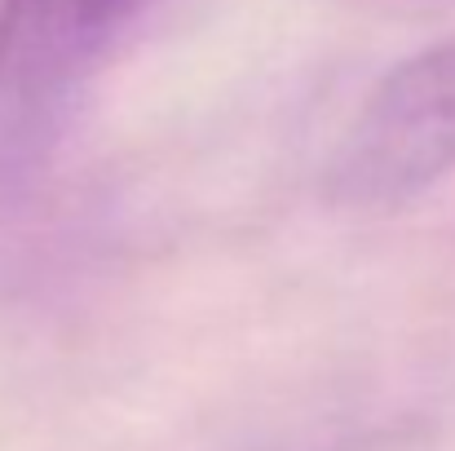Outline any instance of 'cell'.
Segmentation results:
<instances>
[{"label": "cell", "instance_id": "1", "mask_svg": "<svg viewBox=\"0 0 455 451\" xmlns=\"http://www.w3.org/2000/svg\"><path fill=\"white\" fill-rule=\"evenodd\" d=\"M455 173V40L403 58L367 93L327 164V199L398 213Z\"/></svg>", "mask_w": 455, "mask_h": 451}, {"label": "cell", "instance_id": "2", "mask_svg": "<svg viewBox=\"0 0 455 451\" xmlns=\"http://www.w3.org/2000/svg\"><path fill=\"white\" fill-rule=\"evenodd\" d=\"M18 18H22V0H0V67H4V53L18 36Z\"/></svg>", "mask_w": 455, "mask_h": 451}, {"label": "cell", "instance_id": "3", "mask_svg": "<svg viewBox=\"0 0 455 451\" xmlns=\"http://www.w3.org/2000/svg\"><path fill=\"white\" fill-rule=\"evenodd\" d=\"M67 0H22V18H18V27H27V22H40V18H49L53 9H62Z\"/></svg>", "mask_w": 455, "mask_h": 451}]
</instances>
